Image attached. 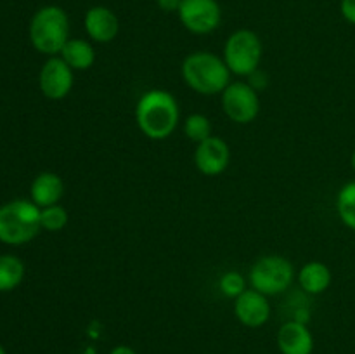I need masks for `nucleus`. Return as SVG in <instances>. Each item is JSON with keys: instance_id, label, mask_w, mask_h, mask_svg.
Here are the masks:
<instances>
[{"instance_id": "dca6fc26", "label": "nucleus", "mask_w": 355, "mask_h": 354, "mask_svg": "<svg viewBox=\"0 0 355 354\" xmlns=\"http://www.w3.org/2000/svg\"><path fill=\"white\" fill-rule=\"evenodd\" d=\"M59 56L64 59V62L73 71H87L96 62V49L92 42L83 40V38H69Z\"/></svg>"}, {"instance_id": "f257e3e1", "label": "nucleus", "mask_w": 355, "mask_h": 354, "mask_svg": "<svg viewBox=\"0 0 355 354\" xmlns=\"http://www.w3.org/2000/svg\"><path fill=\"white\" fill-rule=\"evenodd\" d=\"M180 121V108L168 90H146L135 104V124L151 141H165L175 132Z\"/></svg>"}, {"instance_id": "4be33fe9", "label": "nucleus", "mask_w": 355, "mask_h": 354, "mask_svg": "<svg viewBox=\"0 0 355 354\" xmlns=\"http://www.w3.org/2000/svg\"><path fill=\"white\" fill-rule=\"evenodd\" d=\"M340 12L347 23L355 26V0H342L340 2Z\"/></svg>"}, {"instance_id": "39448f33", "label": "nucleus", "mask_w": 355, "mask_h": 354, "mask_svg": "<svg viewBox=\"0 0 355 354\" xmlns=\"http://www.w3.org/2000/svg\"><path fill=\"white\" fill-rule=\"evenodd\" d=\"M262 56L263 45L259 35L248 28H241L227 37L222 59L232 75L252 76L253 73L259 71Z\"/></svg>"}, {"instance_id": "b1692460", "label": "nucleus", "mask_w": 355, "mask_h": 354, "mask_svg": "<svg viewBox=\"0 0 355 354\" xmlns=\"http://www.w3.org/2000/svg\"><path fill=\"white\" fill-rule=\"evenodd\" d=\"M110 354H137V351L132 346H127V344H118L110 351Z\"/></svg>"}, {"instance_id": "0eeeda50", "label": "nucleus", "mask_w": 355, "mask_h": 354, "mask_svg": "<svg viewBox=\"0 0 355 354\" xmlns=\"http://www.w3.org/2000/svg\"><path fill=\"white\" fill-rule=\"evenodd\" d=\"M224 115L238 125H248L259 117L260 96L259 90L250 82H231L220 94Z\"/></svg>"}, {"instance_id": "f8f14e48", "label": "nucleus", "mask_w": 355, "mask_h": 354, "mask_svg": "<svg viewBox=\"0 0 355 354\" xmlns=\"http://www.w3.org/2000/svg\"><path fill=\"white\" fill-rule=\"evenodd\" d=\"M87 37L96 44H110L120 33V19L106 6L90 7L83 17Z\"/></svg>"}, {"instance_id": "a878e982", "label": "nucleus", "mask_w": 355, "mask_h": 354, "mask_svg": "<svg viewBox=\"0 0 355 354\" xmlns=\"http://www.w3.org/2000/svg\"><path fill=\"white\" fill-rule=\"evenodd\" d=\"M0 354H7V353H6V347H3L2 344H0Z\"/></svg>"}, {"instance_id": "aec40b11", "label": "nucleus", "mask_w": 355, "mask_h": 354, "mask_svg": "<svg viewBox=\"0 0 355 354\" xmlns=\"http://www.w3.org/2000/svg\"><path fill=\"white\" fill-rule=\"evenodd\" d=\"M69 214L62 205L55 203L51 205V207L40 208V226L42 229L51 233L62 231V229L68 226Z\"/></svg>"}, {"instance_id": "5701e85b", "label": "nucleus", "mask_w": 355, "mask_h": 354, "mask_svg": "<svg viewBox=\"0 0 355 354\" xmlns=\"http://www.w3.org/2000/svg\"><path fill=\"white\" fill-rule=\"evenodd\" d=\"M182 0H156V6L163 12H177Z\"/></svg>"}, {"instance_id": "9b49d317", "label": "nucleus", "mask_w": 355, "mask_h": 354, "mask_svg": "<svg viewBox=\"0 0 355 354\" xmlns=\"http://www.w3.org/2000/svg\"><path fill=\"white\" fill-rule=\"evenodd\" d=\"M234 316L243 326L260 328L270 319L269 298L250 287L238 298H234Z\"/></svg>"}, {"instance_id": "ddd939ff", "label": "nucleus", "mask_w": 355, "mask_h": 354, "mask_svg": "<svg viewBox=\"0 0 355 354\" xmlns=\"http://www.w3.org/2000/svg\"><path fill=\"white\" fill-rule=\"evenodd\" d=\"M276 344L281 354H312L314 335L305 323L291 319L279 326Z\"/></svg>"}, {"instance_id": "7ed1b4c3", "label": "nucleus", "mask_w": 355, "mask_h": 354, "mask_svg": "<svg viewBox=\"0 0 355 354\" xmlns=\"http://www.w3.org/2000/svg\"><path fill=\"white\" fill-rule=\"evenodd\" d=\"M30 42L44 56H59L69 40V17L59 6H44L33 14L28 26Z\"/></svg>"}, {"instance_id": "f3484780", "label": "nucleus", "mask_w": 355, "mask_h": 354, "mask_svg": "<svg viewBox=\"0 0 355 354\" xmlns=\"http://www.w3.org/2000/svg\"><path fill=\"white\" fill-rule=\"evenodd\" d=\"M24 264L23 260L12 253H2L0 255V292H12L23 283L24 280Z\"/></svg>"}, {"instance_id": "20e7f679", "label": "nucleus", "mask_w": 355, "mask_h": 354, "mask_svg": "<svg viewBox=\"0 0 355 354\" xmlns=\"http://www.w3.org/2000/svg\"><path fill=\"white\" fill-rule=\"evenodd\" d=\"M40 207L31 200H10L0 205V242L24 245L40 233Z\"/></svg>"}, {"instance_id": "393cba45", "label": "nucleus", "mask_w": 355, "mask_h": 354, "mask_svg": "<svg viewBox=\"0 0 355 354\" xmlns=\"http://www.w3.org/2000/svg\"><path fill=\"white\" fill-rule=\"evenodd\" d=\"M350 165H352L354 172H355V151L352 153V158H350Z\"/></svg>"}, {"instance_id": "9d476101", "label": "nucleus", "mask_w": 355, "mask_h": 354, "mask_svg": "<svg viewBox=\"0 0 355 354\" xmlns=\"http://www.w3.org/2000/svg\"><path fill=\"white\" fill-rule=\"evenodd\" d=\"M231 162V148L218 135H210L194 149V165L198 172L207 177L220 176L225 172Z\"/></svg>"}, {"instance_id": "4468645a", "label": "nucleus", "mask_w": 355, "mask_h": 354, "mask_svg": "<svg viewBox=\"0 0 355 354\" xmlns=\"http://www.w3.org/2000/svg\"><path fill=\"white\" fill-rule=\"evenodd\" d=\"M62 194L64 180L55 172H40L30 186V200L40 208L59 203Z\"/></svg>"}, {"instance_id": "6ab92c4d", "label": "nucleus", "mask_w": 355, "mask_h": 354, "mask_svg": "<svg viewBox=\"0 0 355 354\" xmlns=\"http://www.w3.org/2000/svg\"><path fill=\"white\" fill-rule=\"evenodd\" d=\"M182 130H184V135H186L189 141L196 142V144H200V142H203L205 139H208L210 135H214L211 134L210 118L203 113L189 115V117L184 120Z\"/></svg>"}, {"instance_id": "412c9836", "label": "nucleus", "mask_w": 355, "mask_h": 354, "mask_svg": "<svg viewBox=\"0 0 355 354\" xmlns=\"http://www.w3.org/2000/svg\"><path fill=\"white\" fill-rule=\"evenodd\" d=\"M218 288L227 298H238L245 290H248V278L239 271H225L218 280Z\"/></svg>"}, {"instance_id": "f03ea898", "label": "nucleus", "mask_w": 355, "mask_h": 354, "mask_svg": "<svg viewBox=\"0 0 355 354\" xmlns=\"http://www.w3.org/2000/svg\"><path fill=\"white\" fill-rule=\"evenodd\" d=\"M180 73L186 85L201 96L222 94L231 83L232 75L224 59L210 51H194L187 54L180 66Z\"/></svg>"}, {"instance_id": "423d86ee", "label": "nucleus", "mask_w": 355, "mask_h": 354, "mask_svg": "<svg viewBox=\"0 0 355 354\" xmlns=\"http://www.w3.org/2000/svg\"><path fill=\"white\" fill-rule=\"evenodd\" d=\"M297 278L290 259L277 253L263 255L253 262L248 273V285L263 295L284 294Z\"/></svg>"}, {"instance_id": "a211bd4d", "label": "nucleus", "mask_w": 355, "mask_h": 354, "mask_svg": "<svg viewBox=\"0 0 355 354\" xmlns=\"http://www.w3.org/2000/svg\"><path fill=\"white\" fill-rule=\"evenodd\" d=\"M336 212L343 224L355 231V180L343 184L336 196Z\"/></svg>"}, {"instance_id": "6e6552de", "label": "nucleus", "mask_w": 355, "mask_h": 354, "mask_svg": "<svg viewBox=\"0 0 355 354\" xmlns=\"http://www.w3.org/2000/svg\"><path fill=\"white\" fill-rule=\"evenodd\" d=\"M177 16L193 35H208L220 26L222 9L217 0H182Z\"/></svg>"}, {"instance_id": "2eb2a0df", "label": "nucleus", "mask_w": 355, "mask_h": 354, "mask_svg": "<svg viewBox=\"0 0 355 354\" xmlns=\"http://www.w3.org/2000/svg\"><path fill=\"white\" fill-rule=\"evenodd\" d=\"M297 280L302 290L311 295H319L328 290L333 281V274L328 264L321 260H309L297 273Z\"/></svg>"}, {"instance_id": "1a4fd4ad", "label": "nucleus", "mask_w": 355, "mask_h": 354, "mask_svg": "<svg viewBox=\"0 0 355 354\" xmlns=\"http://www.w3.org/2000/svg\"><path fill=\"white\" fill-rule=\"evenodd\" d=\"M75 83V71L64 62L61 56H51L42 65L38 73V87L44 97L61 101L69 96Z\"/></svg>"}]
</instances>
